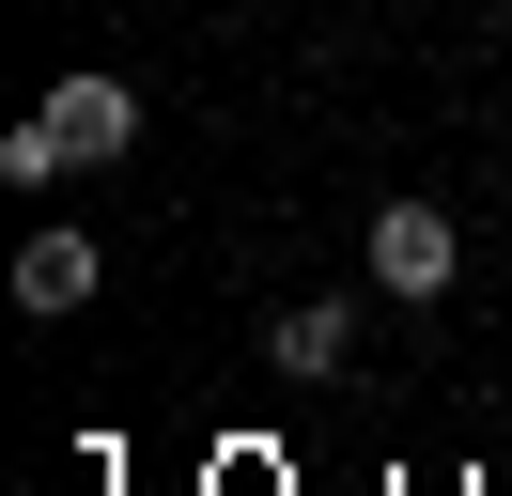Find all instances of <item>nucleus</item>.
<instances>
[{"instance_id":"obj_1","label":"nucleus","mask_w":512,"mask_h":496,"mask_svg":"<svg viewBox=\"0 0 512 496\" xmlns=\"http://www.w3.org/2000/svg\"><path fill=\"white\" fill-rule=\"evenodd\" d=\"M125 140H140V93H125V78H63L16 140H0V171H16V186H47V171H109Z\"/></svg>"},{"instance_id":"obj_2","label":"nucleus","mask_w":512,"mask_h":496,"mask_svg":"<svg viewBox=\"0 0 512 496\" xmlns=\"http://www.w3.org/2000/svg\"><path fill=\"white\" fill-rule=\"evenodd\" d=\"M450 264H466V248H450L435 202H388L373 217V295H450Z\"/></svg>"},{"instance_id":"obj_3","label":"nucleus","mask_w":512,"mask_h":496,"mask_svg":"<svg viewBox=\"0 0 512 496\" xmlns=\"http://www.w3.org/2000/svg\"><path fill=\"white\" fill-rule=\"evenodd\" d=\"M94 295V233H32L16 248V310H78Z\"/></svg>"},{"instance_id":"obj_4","label":"nucleus","mask_w":512,"mask_h":496,"mask_svg":"<svg viewBox=\"0 0 512 496\" xmlns=\"http://www.w3.org/2000/svg\"><path fill=\"white\" fill-rule=\"evenodd\" d=\"M342 341H357L342 295H295V310H280V372H342Z\"/></svg>"}]
</instances>
